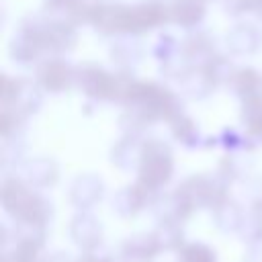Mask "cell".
Returning a JSON list of instances; mask_svg holds the SVG:
<instances>
[{"instance_id":"6da1fadb","label":"cell","mask_w":262,"mask_h":262,"mask_svg":"<svg viewBox=\"0 0 262 262\" xmlns=\"http://www.w3.org/2000/svg\"><path fill=\"white\" fill-rule=\"evenodd\" d=\"M23 33L29 35L39 49H49V51H70L76 43V33L72 29V25L63 23V20H33L29 25L23 27Z\"/></svg>"},{"instance_id":"7a4b0ae2","label":"cell","mask_w":262,"mask_h":262,"mask_svg":"<svg viewBox=\"0 0 262 262\" xmlns=\"http://www.w3.org/2000/svg\"><path fill=\"white\" fill-rule=\"evenodd\" d=\"M172 174V156L164 141L151 139L141 147V180L149 186L166 182Z\"/></svg>"},{"instance_id":"3957f363","label":"cell","mask_w":262,"mask_h":262,"mask_svg":"<svg viewBox=\"0 0 262 262\" xmlns=\"http://www.w3.org/2000/svg\"><path fill=\"white\" fill-rule=\"evenodd\" d=\"M76 80H78L80 88L92 98H98V100L117 98L119 78H115L113 74H108L106 70L94 66V63L80 66L78 72H76Z\"/></svg>"},{"instance_id":"277c9868","label":"cell","mask_w":262,"mask_h":262,"mask_svg":"<svg viewBox=\"0 0 262 262\" xmlns=\"http://www.w3.org/2000/svg\"><path fill=\"white\" fill-rule=\"evenodd\" d=\"M76 74L72 72L70 63L61 61V59H49L43 61L37 70V82L41 88L49 90V92H61L70 86L72 78Z\"/></svg>"},{"instance_id":"5b68a950","label":"cell","mask_w":262,"mask_h":262,"mask_svg":"<svg viewBox=\"0 0 262 262\" xmlns=\"http://www.w3.org/2000/svg\"><path fill=\"white\" fill-rule=\"evenodd\" d=\"M205 16V6L199 0H176L170 6V20L180 27H194Z\"/></svg>"},{"instance_id":"8992f818","label":"cell","mask_w":262,"mask_h":262,"mask_svg":"<svg viewBox=\"0 0 262 262\" xmlns=\"http://www.w3.org/2000/svg\"><path fill=\"white\" fill-rule=\"evenodd\" d=\"M227 45L233 53H254L260 45V35L252 25H237L229 33Z\"/></svg>"},{"instance_id":"52a82bcc","label":"cell","mask_w":262,"mask_h":262,"mask_svg":"<svg viewBox=\"0 0 262 262\" xmlns=\"http://www.w3.org/2000/svg\"><path fill=\"white\" fill-rule=\"evenodd\" d=\"M229 84H231V88H233L239 96L250 98V96H254L256 90L260 88L262 78H260V74H258L256 70H252V68H244V70L233 72V76L229 78Z\"/></svg>"},{"instance_id":"ba28073f","label":"cell","mask_w":262,"mask_h":262,"mask_svg":"<svg viewBox=\"0 0 262 262\" xmlns=\"http://www.w3.org/2000/svg\"><path fill=\"white\" fill-rule=\"evenodd\" d=\"M242 119L248 127V131L252 135H260L262 137V96L254 94L250 98H244V106H242Z\"/></svg>"},{"instance_id":"9c48e42d","label":"cell","mask_w":262,"mask_h":262,"mask_svg":"<svg viewBox=\"0 0 262 262\" xmlns=\"http://www.w3.org/2000/svg\"><path fill=\"white\" fill-rule=\"evenodd\" d=\"M180 51L184 57H199V55H213V41L205 35V33H194L190 37H186L180 45Z\"/></svg>"},{"instance_id":"30bf717a","label":"cell","mask_w":262,"mask_h":262,"mask_svg":"<svg viewBox=\"0 0 262 262\" xmlns=\"http://www.w3.org/2000/svg\"><path fill=\"white\" fill-rule=\"evenodd\" d=\"M172 129H174V135L176 139H180L182 143H192V139L196 137V127L194 123L188 119V117H178L174 123H172Z\"/></svg>"},{"instance_id":"8fae6325","label":"cell","mask_w":262,"mask_h":262,"mask_svg":"<svg viewBox=\"0 0 262 262\" xmlns=\"http://www.w3.org/2000/svg\"><path fill=\"white\" fill-rule=\"evenodd\" d=\"M237 4V10H256L262 8V0H233Z\"/></svg>"}]
</instances>
